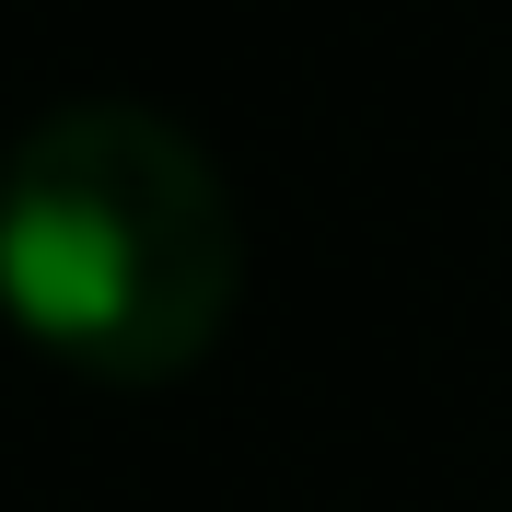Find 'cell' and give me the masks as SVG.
Masks as SVG:
<instances>
[{
	"instance_id": "cell-1",
	"label": "cell",
	"mask_w": 512,
	"mask_h": 512,
	"mask_svg": "<svg viewBox=\"0 0 512 512\" xmlns=\"http://www.w3.org/2000/svg\"><path fill=\"white\" fill-rule=\"evenodd\" d=\"M245 222L222 163L152 105H47L0 152V315L94 384H175L222 350Z\"/></svg>"
}]
</instances>
